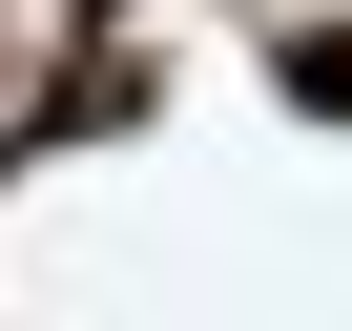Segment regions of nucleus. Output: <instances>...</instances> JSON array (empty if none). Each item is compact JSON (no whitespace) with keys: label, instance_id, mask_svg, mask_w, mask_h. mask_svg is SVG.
Segmentation results:
<instances>
[{"label":"nucleus","instance_id":"nucleus-1","mask_svg":"<svg viewBox=\"0 0 352 331\" xmlns=\"http://www.w3.org/2000/svg\"><path fill=\"white\" fill-rule=\"evenodd\" d=\"M0 62H21V21H0Z\"/></svg>","mask_w":352,"mask_h":331}]
</instances>
